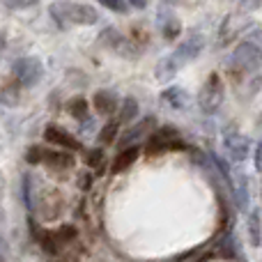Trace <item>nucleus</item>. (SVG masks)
Listing matches in <instances>:
<instances>
[{
    "instance_id": "f257e3e1",
    "label": "nucleus",
    "mask_w": 262,
    "mask_h": 262,
    "mask_svg": "<svg viewBox=\"0 0 262 262\" xmlns=\"http://www.w3.org/2000/svg\"><path fill=\"white\" fill-rule=\"evenodd\" d=\"M49 14L62 30L69 26H95L99 21V12L92 5L72 3V0H55V3H51Z\"/></svg>"
},
{
    "instance_id": "f03ea898",
    "label": "nucleus",
    "mask_w": 262,
    "mask_h": 262,
    "mask_svg": "<svg viewBox=\"0 0 262 262\" xmlns=\"http://www.w3.org/2000/svg\"><path fill=\"white\" fill-rule=\"evenodd\" d=\"M223 99H226V85H223L221 76L216 72H212L205 81V85L198 92V106L205 115H212L221 108Z\"/></svg>"
},
{
    "instance_id": "7ed1b4c3",
    "label": "nucleus",
    "mask_w": 262,
    "mask_h": 262,
    "mask_svg": "<svg viewBox=\"0 0 262 262\" xmlns=\"http://www.w3.org/2000/svg\"><path fill=\"white\" fill-rule=\"evenodd\" d=\"M12 76L21 88H35L44 78V62L35 55H23V58L14 60Z\"/></svg>"
},
{
    "instance_id": "20e7f679",
    "label": "nucleus",
    "mask_w": 262,
    "mask_h": 262,
    "mask_svg": "<svg viewBox=\"0 0 262 262\" xmlns=\"http://www.w3.org/2000/svg\"><path fill=\"white\" fill-rule=\"evenodd\" d=\"M184 140L180 138L177 129L172 127H157L149 134L147 138V145H145V152L149 157H157V154H163V152H172V149H184Z\"/></svg>"
},
{
    "instance_id": "39448f33",
    "label": "nucleus",
    "mask_w": 262,
    "mask_h": 262,
    "mask_svg": "<svg viewBox=\"0 0 262 262\" xmlns=\"http://www.w3.org/2000/svg\"><path fill=\"white\" fill-rule=\"evenodd\" d=\"M230 64L244 74L258 72L262 67V49L255 44V41H242V44H237L235 51H232Z\"/></svg>"
},
{
    "instance_id": "423d86ee",
    "label": "nucleus",
    "mask_w": 262,
    "mask_h": 262,
    "mask_svg": "<svg viewBox=\"0 0 262 262\" xmlns=\"http://www.w3.org/2000/svg\"><path fill=\"white\" fill-rule=\"evenodd\" d=\"M99 44L104 49L113 51V53L122 55V58H138V53H140L138 44L134 39H129V37H124L118 28H106L99 35Z\"/></svg>"
},
{
    "instance_id": "0eeeda50",
    "label": "nucleus",
    "mask_w": 262,
    "mask_h": 262,
    "mask_svg": "<svg viewBox=\"0 0 262 262\" xmlns=\"http://www.w3.org/2000/svg\"><path fill=\"white\" fill-rule=\"evenodd\" d=\"M205 44H207V39H205L203 32H191L186 39H182L180 44H177V49L172 51V58L177 60V62L184 67L186 62H191V60H195L200 53H203Z\"/></svg>"
},
{
    "instance_id": "6e6552de",
    "label": "nucleus",
    "mask_w": 262,
    "mask_h": 262,
    "mask_svg": "<svg viewBox=\"0 0 262 262\" xmlns=\"http://www.w3.org/2000/svg\"><path fill=\"white\" fill-rule=\"evenodd\" d=\"M157 124H159V122H157V118H154V115H147V118L138 120V122H136L134 127H129L122 136H120V149L131 147L134 143L143 140L145 136H149L154 129H157Z\"/></svg>"
},
{
    "instance_id": "1a4fd4ad",
    "label": "nucleus",
    "mask_w": 262,
    "mask_h": 262,
    "mask_svg": "<svg viewBox=\"0 0 262 262\" xmlns=\"http://www.w3.org/2000/svg\"><path fill=\"white\" fill-rule=\"evenodd\" d=\"M223 145H226V152L232 161H244L249 157V149H251V140L246 136L237 134V131H228L226 138H223Z\"/></svg>"
},
{
    "instance_id": "9d476101",
    "label": "nucleus",
    "mask_w": 262,
    "mask_h": 262,
    "mask_svg": "<svg viewBox=\"0 0 262 262\" xmlns=\"http://www.w3.org/2000/svg\"><path fill=\"white\" fill-rule=\"evenodd\" d=\"M44 138H46V143H53V145H58V147L67 149V152H76V149H81V143H78L69 131L55 127V124H51V127L44 129Z\"/></svg>"
},
{
    "instance_id": "9b49d317",
    "label": "nucleus",
    "mask_w": 262,
    "mask_h": 262,
    "mask_svg": "<svg viewBox=\"0 0 262 262\" xmlns=\"http://www.w3.org/2000/svg\"><path fill=\"white\" fill-rule=\"evenodd\" d=\"M92 106L99 115H113L120 108V97L113 90H97L92 97Z\"/></svg>"
},
{
    "instance_id": "f8f14e48",
    "label": "nucleus",
    "mask_w": 262,
    "mask_h": 262,
    "mask_svg": "<svg viewBox=\"0 0 262 262\" xmlns=\"http://www.w3.org/2000/svg\"><path fill=\"white\" fill-rule=\"evenodd\" d=\"M138 154H140L138 145H131V147L120 149V154L115 157V161L111 163V172H113V175H120V172H124L127 168L134 166V161H138Z\"/></svg>"
},
{
    "instance_id": "ddd939ff",
    "label": "nucleus",
    "mask_w": 262,
    "mask_h": 262,
    "mask_svg": "<svg viewBox=\"0 0 262 262\" xmlns=\"http://www.w3.org/2000/svg\"><path fill=\"white\" fill-rule=\"evenodd\" d=\"M161 99H163V104L170 106V108L182 111V108H186V104H189V92L180 85H170L161 92Z\"/></svg>"
},
{
    "instance_id": "4468645a",
    "label": "nucleus",
    "mask_w": 262,
    "mask_h": 262,
    "mask_svg": "<svg viewBox=\"0 0 262 262\" xmlns=\"http://www.w3.org/2000/svg\"><path fill=\"white\" fill-rule=\"evenodd\" d=\"M180 69H182V64L172 58V53H168L166 58H161L157 62V67H154V76H157L161 83H168V81L175 78V74L180 72Z\"/></svg>"
},
{
    "instance_id": "2eb2a0df",
    "label": "nucleus",
    "mask_w": 262,
    "mask_h": 262,
    "mask_svg": "<svg viewBox=\"0 0 262 262\" xmlns=\"http://www.w3.org/2000/svg\"><path fill=\"white\" fill-rule=\"evenodd\" d=\"M44 163L49 168H53V170H69V168H74V157L69 152H51V149H46L44 154Z\"/></svg>"
},
{
    "instance_id": "dca6fc26",
    "label": "nucleus",
    "mask_w": 262,
    "mask_h": 262,
    "mask_svg": "<svg viewBox=\"0 0 262 262\" xmlns=\"http://www.w3.org/2000/svg\"><path fill=\"white\" fill-rule=\"evenodd\" d=\"M0 104L9 106V108L21 104V85L16 81H7L0 85Z\"/></svg>"
},
{
    "instance_id": "f3484780",
    "label": "nucleus",
    "mask_w": 262,
    "mask_h": 262,
    "mask_svg": "<svg viewBox=\"0 0 262 262\" xmlns=\"http://www.w3.org/2000/svg\"><path fill=\"white\" fill-rule=\"evenodd\" d=\"M118 111H120V113H118V122L120 124H129V122H134V120L138 118L140 106H138V101H136L134 97H124Z\"/></svg>"
},
{
    "instance_id": "a211bd4d",
    "label": "nucleus",
    "mask_w": 262,
    "mask_h": 262,
    "mask_svg": "<svg viewBox=\"0 0 262 262\" xmlns=\"http://www.w3.org/2000/svg\"><path fill=\"white\" fill-rule=\"evenodd\" d=\"M235 18L237 16H226L221 23V32H219V46H228L232 39L237 37V28H235Z\"/></svg>"
},
{
    "instance_id": "6ab92c4d",
    "label": "nucleus",
    "mask_w": 262,
    "mask_h": 262,
    "mask_svg": "<svg viewBox=\"0 0 262 262\" xmlns=\"http://www.w3.org/2000/svg\"><path fill=\"white\" fill-rule=\"evenodd\" d=\"M118 136H120V122H118V120H111L108 124H104V127H101L97 140H99L101 145H113L115 140H118Z\"/></svg>"
},
{
    "instance_id": "aec40b11",
    "label": "nucleus",
    "mask_w": 262,
    "mask_h": 262,
    "mask_svg": "<svg viewBox=\"0 0 262 262\" xmlns=\"http://www.w3.org/2000/svg\"><path fill=\"white\" fill-rule=\"evenodd\" d=\"M67 111L74 120H88V111H90V106H88L85 97H74V99H69Z\"/></svg>"
},
{
    "instance_id": "412c9836",
    "label": "nucleus",
    "mask_w": 262,
    "mask_h": 262,
    "mask_svg": "<svg viewBox=\"0 0 262 262\" xmlns=\"http://www.w3.org/2000/svg\"><path fill=\"white\" fill-rule=\"evenodd\" d=\"M249 239L253 246H260V242H262V226H260L258 209H253V212L249 214Z\"/></svg>"
},
{
    "instance_id": "4be33fe9",
    "label": "nucleus",
    "mask_w": 262,
    "mask_h": 262,
    "mask_svg": "<svg viewBox=\"0 0 262 262\" xmlns=\"http://www.w3.org/2000/svg\"><path fill=\"white\" fill-rule=\"evenodd\" d=\"M161 32H163V37H166L168 41H175L177 37H180V32H182V23H180V18H168L166 23L161 26Z\"/></svg>"
},
{
    "instance_id": "5701e85b",
    "label": "nucleus",
    "mask_w": 262,
    "mask_h": 262,
    "mask_svg": "<svg viewBox=\"0 0 262 262\" xmlns=\"http://www.w3.org/2000/svg\"><path fill=\"white\" fill-rule=\"evenodd\" d=\"M85 163L90 168H97V170H104V149L95 147V149H88L85 152Z\"/></svg>"
},
{
    "instance_id": "b1692460",
    "label": "nucleus",
    "mask_w": 262,
    "mask_h": 262,
    "mask_svg": "<svg viewBox=\"0 0 262 262\" xmlns=\"http://www.w3.org/2000/svg\"><path fill=\"white\" fill-rule=\"evenodd\" d=\"M37 239H39V246L46 251L49 255H55L58 253V242H55V235L53 232H39V235H35Z\"/></svg>"
},
{
    "instance_id": "393cba45",
    "label": "nucleus",
    "mask_w": 262,
    "mask_h": 262,
    "mask_svg": "<svg viewBox=\"0 0 262 262\" xmlns=\"http://www.w3.org/2000/svg\"><path fill=\"white\" fill-rule=\"evenodd\" d=\"M101 7H106L108 12H115V14H129V5L127 0H97Z\"/></svg>"
},
{
    "instance_id": "a878e982",
    "label": "nucleus",
    "mask_w": 262,
    "mask_h": 262,
    "mask_svg": "<svg viewBox=\"0 0 262 262\" xmlns=\"http://www.w3.org/2000/svg\"><path fill=\"white\" fill-rule=\"evenodd\" d=\"M44 154H46V149L41 147V145H32V147H28V152H26V161L32 163V166L44 163Z\"/></svg>"
},
{
    "instance_id": "bb28decb",
    "label": "nucleus",
    "mask_w": 262,
    "mask_h": 262,
    "mask_svg": "<svg viewBox=\"0 0 262 262\" xmlns=\"http://www.w3.org/2000/svg\"><path fill=\"white\" fill-rule=\"evenodd\" d=\"M219 255H221V258H226V260L235 258V244H232V237L230 235H228L226 239L219 244Z\"/></svg>"
},
{
    "instance_id": "cd10ccee",
    "label": "nucleus",
    "mask_w": 262,
    "mask_h": 262,
    "mask_svg": "<svg viewBox=\"0 0 262 262\" xmlns=\"http://www.w3.org/2000/svg\"><path fill=\"white\" fill-rule=\"evenodd\" d=\"M55 237H58L60 242H74V239H76V228H74V226H62Z\"/></svg>"
},
{
    "instance_id": "c85d7f7f",
    "label": "nucleus",
    "mask_w": 262,
    "mask_h": 262,
    "mask_svg": "<svg viewBox=\"0 0 262 262\" xmlns=\"http://www.w3.org/2000/svg\"><path fill=\"white\" fill-rule=\"evenodd\" d=\"M5 3H7L9 7H14V9H28V7L39 5V0H5Z\"/></svg>"
},
{
    "instance_id": "c756f323",
    "label": "nucleus",
    "mask_w": 262,
    "mask_h": 262,
    "mask_svg": "<svg viewBox=\"0 0 262 262\" xmlns=\"http://www.w3.org/2000/svg\"><path fill=\"white\" fill-rule=\"evenodd\" d=\"M127 3L131 5V7H136V9H145L149 5V0H127Z\"/></svg>"
},
{
    "instance_id": "7c9ffc66",
    "label": "nucleus",
    "mask_w": 262,
    "mask_h": 262,
    "mask_svg": "<svg viewBox=\"0 0 262 262\" xmlns=\"http://www.w3.org/2000/svg\"><path fill=\"white\" fill-rule=\"evenodd\" d=\"M92 186V175H81V189H90Z\"/></svg>"
},
{
    "instance_id": "2f4dec72",
    "label": "nucleus",
    "mask_w": 262,
    "mask_h": 262,
    "mask_svg": "<svg viewBox=\"0 0 262 262\" xmlns=\"http://www.w3.org/2000/svg\"><path fill=\"white\" fill-rule=\"evenodd\" d=\"M255 166H258V170H262V143L258 145V154H255Z\"/></svg>"
},
{
    "instance_id": "473e14b6",
    "label": "nucleus",
    "mask_w": 262,
    "mask_h": 262,
    "mask_svg": "<svg viewBox=\"0 0 262 262\" xmlns=\"http://www.w3.org/2000/svg\"><path fill=\"white\" fill-rule=\"evenodd\" d=\"M170 3H175V5H186V3H191V0H170Z\"/></svg>"
},
{
    "instance_id": "72a5a7b5",
    "label": "nucleus",
    "mask_w": 262,
    "mask_h": 262,
    "mask_svg": "<svg viewBox=\"0 0 262 262\" xmlns=\"http://www.w3.org/2000/svg\"><path fill=\"white\" fill-rule=\"evenodd\" d=\"M0 253H3V242H0Z\"/></svg>"
}]
</instances>
